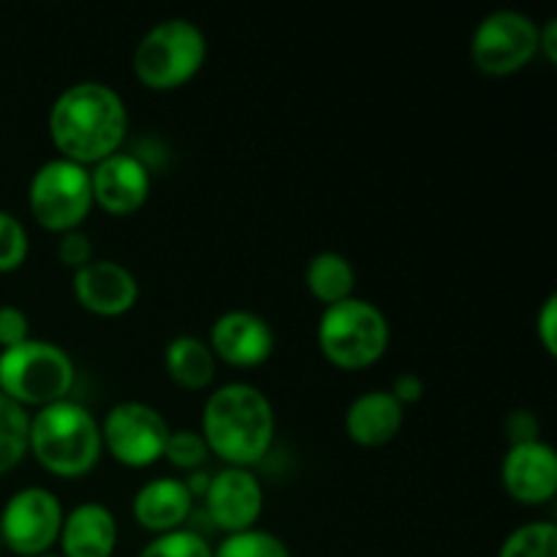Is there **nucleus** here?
Here are the masks:
<instances>
[{
    "label": "nucleus",
    "mask_w": 557,
    "mask_h": 557,
    "mask_svg": "<svg viewBox=\"0 0 557 557\" xmlns=\"http://www.w3.org/2000/svg\"><path fill=\"white\" fill-rule=\"evenodd\" d=\"M169 379L190 392H201L215 379V354L201 337L180 335L163 351Z\"/></svg>",
    "instance_id": "nucleus-19"
},
{
    "label": "nucleus",
    "mask_w": 557,
    "mask_h": 557,
    "mask_svg": "<svg viewBox=\"0 0 557 557\" xmlns=\"http://www.w3.org/2000/svg\"><path fill=\"white\" fill-rule=\"evenodd\" d=\"M30 341V321L14 305H0V351Z\"/></svg>",
    "instance_id": "nucleus-27"
},
{
    "label": "nucleus",
    "mask_w": 557,
    "mask_h": 557,
    "mask_svg": "<svg viewBox=\"0 0 557 557\" xmlns=\"http://www.w3.org/2000/svg\"><path fill=\"white\" fill-rule=\"evenodd\" d=\"M58 256L69 270H82L85 264L92 261V243L87 234H82L79 228L76 232H65L60 234V243H58Z\"/></svg>",
    "instance_id": "nucleus-28"
},
{
    "label": "nucleus",
    "mask_w": 557,
    "mask_h": 557,
    "mask_svg": "<svg viewBox=\"0 0 557 557\" xmlns=\"http://www.w3.org/2000/svg\"><path fill=\"white\" fill-rule=\"evenodd\" d=\"M169 424L152 406L139 400L117 403L109 408L101 424V444L120 466H156L166 451Z\"/></svg>",
    "instance_id": "nucleus-10"
},
{
    "label": "nucleus",
    "mask_w": 557,
    "mask_h": 557,
    "mask_svg": "<svg viewBox=\"0 0 557 557\" xmlns=\"http://www.w3.org/2000/svg\"><path fill=\"white\" fill-rule=\"evenodd\" d=\"M27 232L11 212L0 210V272H14L27 259Z\"/></svg>",
    "instance_id": "nucleus-26"
},
{
    "label": "nucleus",
    "mask_w": 557,
    "mask_h": 557,
    "mask_svg": "<svg viewBox=\"0 0 557 557\" xmlns=\"http://www.w3.org/2000/svg\"><path fill=\"white\" fill-rule=\"evenodd\" d=\"M92 205L109 215H134L150 196V172L128 152H114L90 169Z\"/></svg>",
    "instance_id": "nucleus-12"
},
{
    "label": "nucleus",
    "mask_w": 557,
    "mask_h": 557,
    "mask_svg": "<svg viewBox=\"0 0 557 557\" xmlns=\"http://www.w3.org/2000/svg\"><path fill=\"white\" fill-rule=\"evenodd\" d=\"M319 348L341 370L370 368L389 348V319L368 299H343L321 313Z\"/></svg>",
    "instance_id": "nucleus-6"
},
{
    "label": "nucleus",
    "mask_w": 557,
    "mask_h": 557,
    "mask_svg": "<svg viewBox=\"0 0 557 557\" xmlns=\"http://www.w3.org/2000/svg\"><path fill=\"white\" fill-rule=\"evenodd\" d=\"M0 549H3V544H0Z\"/></svg>",
    "instance_id": "nucleus-34"
},
{
    "label": "nucleus",
    "mask_w": 557,
    "mask_h": 557,
    "mask_svg": "<svg viewBox=\"0 0 557 557\" xmlns=\"http://www.w3.org/2000/svg\"><path fill=\"white\" fill-rule=\"evenodd\" d=\"M498 557H557V528L553 522H528L506 536Z\"/></svg>",
    "instance_id": "nucleus-22"
},
{
    "label": "nucleus",
    "mask_w": 557,
    "mask_h": 557,
    "mask_svg": "<svg viewBox=\"0 0 557 557\" xmlns=\"http://www.w3.org/2000/svg\"><path fill=\"white\" fill-rule=\"evenodd\" d=\"M205 504L215 528L228 536L256 528L264 509V490L250 468H223L207 484Z\"/></svg>",
    "instance_id": "nucleus-11"
},
{
    "label": "nucleus",
    "mask_w": 557,
    "mask_h": 557,
    "mask_svg": "<svg viewBox=\"0 0 557 557\" xmlns=\"http://www.w3.org/2000/svg\"><path fill=\"white\" fill-rule=\"evenodd\" d=\"M27 205H30L38 226H44L47 232H76L92 210L90 169L79 166L69 158L47 161L33 174L30 188H27Z\"/></svg>",
    "instance_id": "nucleus-7"
},
{
    "label": "nucleus",
    "mask_w": 557,
    "mask_h": 557,
    "mask_svg": "<svg viewBox=\"0 0 557 557\" xmlns=\"http://www.w3.org/2000/svg\"><path fill=\"white\" fill-rule=\"evenodd\" d=\"M504 487L517 504L539 506L547 504L557 493V457L549 444L525 441V444L509 446L500 468Z\"/></svg>",
    "instance_id": "nucleus-13"
},
{
    "label": "nucleus",
    "mask_w": 557,
    "mask_h": 557,
    "mask_svg": "<svg viewBox=\"0 0 557 557\" xmlns=\"http://www.w3.org/2000/svg\"><path fill=\"white\" fill-rule=\"evenodd\" d=\"M536 335H539V343L544 346V351H547L549 357H555L557 354V297L555 294H549V297L544 299L542 310H539Z\"/></svg>",
    "instance_id": "nucleus-29"
},
{
    "label": "nucleus",
    "mask_w": 557,
    "mask_h": 557,
    "mask_svg": "<svg viewBox=\"0 0 557 557\" xmlns=\"http://www.w3.org/2000/svg\"><path fill=\"white\" fill-rule=\"evenodd\" d=\"M194 509V495L188 484L180 479L161 476L152 482L141 484L139 493L134 495V520L150 533H169L180 531L183 522L190 517Z\"/></svg>",
    "instance_id": "nucleus-18"
},
{
    "label": "nucleus",
    "mask_w": 557,
    "mask_h": 557,
    "mask_svg": "<svg viewBox=\"0 0 557 557\" xmlns=\"http://www.w3.org/2000/svg\"><path fill=\"white\" fill-rule=\"evenodd\" d=\"M207 455H210V449H207L205 438H201V433H196V430H177V433H169L163 457H166L174 468L196 471V468L205 466Z\"/></svg>",
    "instance_id": "nucleus-25"
},
{
    "label": "nucleus",
    "mask_w": 557,
    "mask_h": 557,
    "mask_svg": "<svg viewBox=\"0 0 557 557\" xmlns=\"http://www.w3.org/2000/svg\"><path fill=\"white\" fill-rule=\"evenodd\" d=\"M139 557H212V549L199 533L180 528V531H169L152 539Z\"/></svg>",
    "instance_id": "nucleus-24"
},
{
    "label": "nucleus",
    "mask_w": 557,
    "mask_h": 557,
    "mask_svg": "<svg viewBox=\"0 0 557 557\" xmlns=\"http://www.w3.org/2000/svg\"><path fill=\"white\" fill-rule=\"evenodd\" d=\"M305 283H308V292L313 294V299L330 308V305L343 302V299H351L357 272H354L351 261L346 256L335 253V250H324V253H315L310 259Z\"/></svg>",
    "instance_id": "nucleus-20"
},
{
    "label": "nucleus",
    "mask_w": 557,
    "mask_h": 557,
    "mask_svg": "<svg viewBox=\"0 0 557 557\" xmlns=\"http://www.w3.org/2000/svg\"><path fill=\"white\" fill-rule=\"evenodd\" d=\"M539 52L547 58V63H557V22L547 20L539 25Z\"/></svg>",
    "instance_id": "nucleus-32"
},
{
    "label": "nucleus",
    "mask_w": 557,
    "mask_h": 557,
    "mask_svg": "<svg viewBox=\"0 0 557 557\" xmlns=\"http://www.w3.org/2000/svg\"><path fill=\"white\" fill-rule=\"evenodd\" d=\"M60 557H112L117 547V520L101 504H79L63 517Z\"/></svg>",
    "instance_id": "nucleus-17"
},
{
    "label": "nucleus",
    "mask_w": 557,
    "mask_h": 557,
    "mask_svg": "<svg viewBox=\"0 0 557 557\" xmlns=\"http://www.w3.org/2000/svg\"><path fill=\"white\" fill-rule=\"evenodd\" d=\"M76 370L69 354L47 341H25L0 351V392L22 406L47 408L69 400Z\"/></svg>",
    "instance_id": "nucleus-4"
},
{
    "label": "nucleus",
    "mask_w": 557,
    "mask_h": 557,
    "mask_svg": "<svg viewBox=\"0 0 557 557\" xmlns=\"http://www.w3.org/2000/svg\"><path fill=\"white\" fill-rule=\"evenodd\" d=\"M207 60V38L190 20H163L141 36L134 52V74L156 92L188 85Z\"/></svg>",
    "instance_id": "nucleus-5"
},
{
    "label": "nucleus",
    "mask_w": 557,
    "mask_h": 557,
    "mask_svg": "<svg viewBox=\"0 0 557 557\" xmlns=\"http://www.w3.org/2000/svg\"><path fill=\"white\" fill-rule=\"evenodd\" d=\"M207 449L228 468H250L267 457L275 441V411L256 386L226 384L212 392L201 413Z\"/></svg>",
    "instance_id": "nucleus-2"
},
{
    "label": "nucleus",
    "mask_w": 557,
    "mask_h": 557,
    "mask_svg": "<svg viewBox=\"0 0 557 557\" xmlns=\"http://www.w3.org/2000/svg\"><path fill=\"white\" fill-rule=\"evenodd\" d=\"M128 134V109L117 90L103 82H76L49 109V139L60 158L96 166L114 156Z\"/></svg>",
    "instance_id": "nucleus-1"
},
{
    "label": "nucleus",
    "mask_w": 557,
    "mask_h": 557,
    "mask_svg": "<svg viewBox=\"0 0 557 557\" xmlns=\"http://www.w3.org/2000/svg\"><path fill=\"white\" fill-rule=\"evenodd\" d=\"M212 557H292L288 547L275 536V533L248 528V531L228 533L218 549H212Z\"/></svg>",
    "instance_id": "nucleus-23"
},
{
    "label": "nucleus",
    "mask_w": 557,
    "mask_h": 557,
    "mask_svg": "<svg viewBox=\"0 0 557 557\" xmlns=\"http://www.w3.org/2000/svg\"><path fill=\"white\" fill-rule=\"evenodd\" d=\"M389 395L395 397V400L400 403L403 408L411 406V403L422 400V395H424V381L419 379L417 373H403V375H397L395 384H392V389H389Z\"/></svg>",
    "instance_id": "nucleus-31"
},
{
    "label": "nucleus",
    "mask_w": 557,
    "mask_h": 557,
    "mask_svg": "<svg viewBox=\"0 0 557 557\" xmlns=\"http://www.w3.org/2000/svg\"><path fill=\"white\" fill-rule=\"evenodd\" d=\"M27 451L54 476L79 479L96 468L103 451L101 424L79 403H52L30 417Z\"/></svg>",
    "instance_id": "nucleus-3"
},
{
    "label": "nucleus",
    "mask_w": 557,
    "mask_h": 557,
    "mask_svg": "<svg viewBox=\"0 0 557 557\" xmlns=\"http://www.w3.org/2000/svg\"><path fill=\"white\" fill-rule=\"evenodd\" d=\"M210 351L232 368H259L275 351L272 326L250 310H228L212 324Z\"/></svg>",
    "instance_id": "nucleus-14"
},
{
    "label": "nucleus",
    "mask_w": 557,
    "mask_h": 557,
    "mask_svg": "<svg viewBox=\"0 0 557 557\" xmlns=\"http://www.w3.org/2000/svg\"><path fill=\"white\" fill-rule=\"evenodd\" d=\"M63 506L44 487H25L5 500L0 511V544L20 557H41L58 544Z\"/></svg>",
    "instance_id": "nucleus-9"
},
{
    "label": "nucleus",
    "mask_w": 557,
    "mask_h": 557,
    "mask_svg": "<svg viewBox=\"0 0 557 557\" xmlns=\"http://www.w3.org/2000/svg\"><path fill=\"white\" fill-rule=\"evenodd\" d=\"M41 557H58V555H41Z\"/></svg>",
    "instance_id": "nucleus-33"
},
{
    "label": "nucleus",
    "mask_w": 557,
    "mask_h": 557,
    "mask_svg": "<svg viewBox=\"0 0 557 557\" xmlns=\"http://www.w3.org/2000/svg\"><path fill=\"white\" fill-rule=\"evenodd\" d=\"M30 441V413L0 392V473L25 460Z\"/></svg>",
    "instance_id": "nucleus-21"
},
{
    "label": "nucleus",
    "mask_w": 557,
    "mask_h": 557,
    "mask_svg": "<svg viewBox=\"0 0 557 557\" xmlns=\"http://www.w3.org/2000/svg\"><path fill=\"white\" fill-rule=\"evenodd\" d=\"M506 433H509L511 446L525 444V441H539V422L531 411H511L509 422H506Z\"/></svg>",
    "instance_id": "nucleus-30"
},
{
    "label": "nucleus",
    "mask_w": 557,
    "mask_h": 557,
    "mask_svg": "<svg viewBox=\"0 0 557 557\" xmlns=\"http://www.w3.org/2000/svg\"><path fill=\"white\" fill-rule=\"evenodd\" d=\"M406 422V408L384 389H373L359 395L346 411L348 438L364 449H379L392 444Z\"/></svg>",
    "instance_id": "nucleus-16"
},
{
    "label": "nucleus",
    "mask_w": 557,
    "mask_h": 557,
    "mask_svg": "<svg viewBox=\"0 0 557 557\" xmlns=\"http://www.w3.org/2000/svg\"><path fill=\"white\" fill-rule=\"evenodd\" d=\"M74 297L87 313L114 319L134 308L139 299V283L117 261H90L74 272Z\"/></svg>",
    "instance_id": "nucleus-15"
},
{
    "label": "nucleus",
    "mask_w": 557,
    "mask_h": 557,
    "mask_svg": "<svg viewBox=\"0 0 557 557\" xmlns=\"http://www.w3.org/2000/svg\"><path fill=\"white\" fill-rule=\"evenodd\" d=\"M539 54V25L522 11L500 9L484 16L471 36V58L487 76H509Z\"/></svg>",
    "instance_id": "nucleus-8"
}]
</instances>
